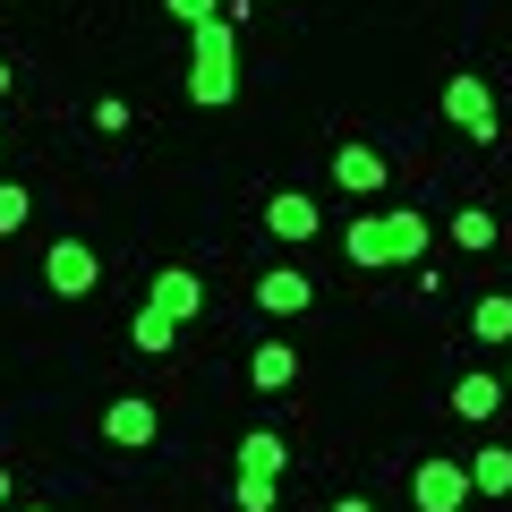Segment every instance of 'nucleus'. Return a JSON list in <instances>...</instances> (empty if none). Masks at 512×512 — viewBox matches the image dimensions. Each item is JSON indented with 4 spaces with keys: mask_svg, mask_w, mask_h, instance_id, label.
I'll return each mask as SVG.
<instances>
[{
    "mask_svg": "<svg viewBox=\"0 0 512 512\" xmlns=\"http://www.w3.org/2000/svg\"><path fill=\"white\" fill-rule=\"evenodd\" d=\"M171 333H180V316H163V308L146 299V308H137V325H128V342L146 350V359H163V350H171Z\"/></svg>",
    "mask_w": 512,
    "mask_h": 512,
    "instance_id": "17",
    "label": "nucleus"
},
{
    "mask_svg": "<svg viewBox=\"0 0 512 512\" xmlns=\"http://www.w3.org/2000/svg\"><path fill=\"white\" fill-rule=\"evenodd\" d=\"M248 384H256V393H291V384H299V350L291 342H256L248 350Z\"/></svg>",
    "mask_w": 512,
    "mask_h": 512,
    "instance_id": "11",
    "label": "nucleus"
},
{
    "mask_svg": "<svg viewBox=\"0 0 512 512\" xmlns=\"http://www.w3.org/2000/svg\"><path fill=\"white\" fill-rule=\"evenodd\" d=\"M470 487L478 495H512V444H478L470 453Z\"/></svg>",
    "mask_w": 512,
    "mask_h": 512,
    "instance_id": "15",
    "label": "nucleus"
},
{
    "mask_svg": "<svg viewBox=\"0 0 512 512\" xmlns=\"http://www.w3.org/2000/svg\"><path fill=\"white\" fill-rule=\"evenodd\" d=\"M26 222H35V197H26V188H18V180H0V231L18 239V231H26Z\"/></svg>",
    "mask_w": 512,
    "mask_h": 512,
    "instance_id": "19",
    "label": "nucleus"
},
{
    "mask_svg": "<svg viewBox=\"0 0 512 512\" xmlns=\"http://www.w3.org/2000/svg\"><path fill=\"white\" fill-rule=\"evenodd\" d=\"M154 308H163V316H180V325H188V316L205 308V282L188 274V265H163V274H154Z\"/></svg>",
    "mask_w": 512,
    "mask_h": 512,
    "instance_id": "12",
    "label": "nucleus"
},
{
    "mask_svg": "<svg viewBox=\"0 0 512 512\" xmlns=\"http://www.w3.org/2000/svg\"><path fill=\"white\" fill-rule=\"evenodd\" d=\"M154 436H163V410H154L146 393H120V402L103 410V444H120V453H146Z\"/></svg>",
    "mask_w": 512,
    "mask_h": 512,
    "instance_id": "6",
    "label": "nucleus"
},
{
    "mask_svg": "<svg viewBox=\"0 0 512 512\" xmlns=\"http://www.w3.org/2000/svg\"><path fill=\"white\" fill-rule=\"evenodd\" d=\"M0 94H18V69H9V60H0Z\"/></svg>",
    "mask_w": 512,
    "mask_h": 512,
    "instance_id": "23",
    "label": "nucleus"
},
{
    "mask_svg": "<svg viewBox=\"0 0 512 512\" xmlns=\"http://www.w3.org/2000/svg\"><path fill=\"white\" fill-rule=\"evenodd\" d=\"M444 120H453L461 137H478V146H495V128H504V120H495V86H487V77H470V69L444 77Z\"/></svg>",
    "mask_w": 512,
    "mask_h": 512,
    "instance_id": "4",
    "label": "nucleus"
},
{
    "mask_svg": "<svg viewBox=\"0 0 512 512\" xmlns=\"http://www.w3.org/2000/svg\"><path fill=\"white\" fill-rule=\"evenodd\" d=\"M9 495H18V478H9V470H0V512H9Z\"/></svg>",
    "mask_w": 512,
    "mask_h": 512,
    "instance_id": "24",
    "label": "nucleus"
},
{
    "mask_svg": "<svg viewBox=\"0 0 512 512\" xmlns=\"http://www.w3.org/2000/svg\"><path fill=\"white\" fill-rule=\"evenodd\" d=\"M333 188H342V197H384V180H393V163H384L376 146H333Z\"/></svg>",
    "mask_w": 512,
    "mask_h": 512,
    "instance_id": "7",
    "label": "nucleus"
},
{
    "mask_svg": "<svg viewBox=\"0 0 512 512\" xmlns=\"http://www.w3.org/2000/svg\"><path fill=\"white\" fill-rule=\"evenodd\" d=\"M512 384L495 376V367H470V376H453V419H470V427H487L495 419V402H504Z\"/></svg>",
    "mask_w": 512,
    "mask_h": 512,
    "instance_id": "10",
    "label": "nucleus"
},
{
    "mask_svg": "<svg viewBox=\"0 0 512 512\" xmlns=\"http://www.w3.org/2000/svg\"><path fill=\"white\" fill-rule=\"evenodd\" d=\"M256 308L265 316H308L316 308V282L299 265H274V274H256Z\"/></svg>",
    "mask_w": 512,
    "mask_h": 512,
    "instance_id": "9",
    "label": "nucleus"
},
{
    "mask_svg": "<svg viewBox=\"0 0 512 512\" xmlns=\"http://www.w3.org/2000/svg\"><path fill=\"white\" fill-rule=\"evenodd\" d=\"M444 231H453V248L487 256V248H495V231H504V222H495L487 205H461V214H444Z\"/></svg>",
    "mask_w": 512,
    "mask_h": 512,
    "instance_id": "14",
    "label": "nucleus"
},
{
    "mask_svg": "<svg viewBox=\"0 0 512 512\" xmlns=\"http://www.w3.org/2000/svg\"><path fill=\"white\" fill-rule=\"evenodd\" d=\"M188 103L197 111H231L239 103V26L231 18L188 26Z\"/></svg>",
    "mask_w": 512,
    "mask_h": 512,
    "instance_id": "1",
    "label": "nucleus"
},
{
    "mask_svg": "<svg viewBox=\"0 0 512 512\" xmlns=\"http://www.w3.org/2000/svg\"><path fill=\"white\" fill-rule=\"evenodd\" d=\"M342 256L359 265V274H384V265H419V256H427V214H410V205L359 214V222L342 231Z\"/></svg>",
    "mask_w": 512,
    "mask_h": 512,
    "instance_id": "2",
    "label": "nucleus"
},
{
    "mask_svg": "<svg viewBox=\"0 0 512 512\" xmlns=\"http://www.w3.org/2000/svg\"><path fill=\"white\" fill-rule=\"evenodd\" d=\"M333 512H376V504H367V495H333Z\"/></svg>",
    "mask_w": 512,
    "mask_h": 512,
    "instance_id": "22",
    "label": "nucleus"
},
{
    "mask_svg": "<svg viewBox=\"0 0 512 512\" xmlns=\"http://www.w3.org/2000/svg\"><path fill=\"white\" fill-rule=\"evenodd\" d=\"M163 9H171V18H188V26H197V18H222V0H163Z\"/></svg>",
    "mask_w": 512,
    "mask_h": 512,
    "instance_id": "21",
    "label": "nucleus"
},
{
    "mask_svg": "<svg viewBox=\"0 0 512 512\" xmlns=\"http://www.w3.org/2000/svg\"><path fill=\"white\" fill-rule=\"evenodd\" d=\"M18 512H52V504H18Z\"/></svg>",
    "mask_w": 512,
    "mask_h": 512,
    "instance_id": "25",
    "label": "nucleus"
},
{
    "mask_svg": "<svg viewBox=\"0 0 512 512\" xmlns=\"http://www.w3.org/2000/svg\"><path fill=\"white\" fill-rule=\"evenodd\" d=\"M43 282H52V299H86L94 282H103V256H94L86 239H52V248H43Z\"/></svg>",
    "mask_w": 512,
    "mask_h": 512,
    "instance_id": "5",
    "label": "nucleus"
},
{
    "mask_svg": "<svg viewBox=\"0 0 512 512\" xmlns=\"http://www.w3.org/2000/svg\"><path fill=\"white\" fill-rule=\"evenodd\" d=\"M128 120H137V111H128V103H120V94H103V103H94V128H103V137H120V128H128Z\"/></svg>",
    "mask_w": 512,
    "mask_h": 512,
    "instance_id": "20",
    "label": "nucleus"
},
{
    "mask_svg": "<svg viewBox=\"0 0 512 512\" xmlns=\"http://www.w3.org/2000/svg\"><path fill=\"white\" fill-rule=\"evenodd\" d=\"M504 384H512V367H504Z\"/></svg>",
    "mask_w": 512,
    "mask_h": 512,
    "instance_id": "27",
    "label": "nucleus"
},
{
    "mask_svg": "<svg viewBox=\"0 0 512 512\" xmlns=\"http://www.w3.org/2000/svg\"><path fill=\"white\" fill-rule=\"evenodd\" d=\"M470 461H453V453H427L419 461V470H410V504H419V512H461V504H470Z\"/></svg>",
    "mask_w": 512,
    "mask_h": 512,
    "instance_id": "3",
    "label": "nucleus"
},
{
    "mask_svg": "<svg viewBox=\"0 0 512 512\" xmlns=\"http://www.w3.org/2000/svg\"><path fill=\"white\" fill-rule=\"evenodd\" d=\"M265 231L291 239V248H308V239L325 231V214H316V197H299V188H274V197H265Z\"/></svg>",
    "mask_w": 512,
    "mask_h": 512,
    "instance_id": "8",
    "label": "nucleus"
},
{
    "mask_svg": "<svg viewBox=\"0 0 512 512\" xmlns=\"http://www.w3.org/2000/svg\"><path fill=\"white\" fill-rule=\"evenodd\" d=\"M0 154H9V128H0Z\"/></svg>",
    "mask_w": 512,
    "mask_h": 512,
    "instance_id": "26",
    "label": "nucleus"
},
{
    "mask_svg": "<svg viewBox=\"0 0 512 512\" xmlns=\"http://www.w3.org/2000/svg\"><path fill=\"white\" fill-rule=\"evenodd\" d=\"M470 333H478L487 350H504V342H512V299H504V291H487V299L470 308Z\"/></svg>",
    "mask_w": 512,
    "mask_h": 512,
    "instance_id": "16",
    "label": "nucleus"
},
{
    "mask_svg": "<svg viewBox=\"0 0 512 512\" xmlns=\"http://www.w3.org/2000/svg\"><path fill=\"white\" fill-rule=\"evenodd\" d=\"M239 470H256V478H282V470H291V444H282L274 427H248V436H239Z\"/></svg>",
    "mask_w": 512,
    "mask_h": 512,
    "instance_id": "13",
    "label": "nucleus"
},
{
    "mask_svg": "<svg viewBox=\"0 0 512 512\" xmlns=\"http://www.w3.org/2000/svg\"><path fill=\"white\" fill-rule=\"evenodd\" d=\"M231 504H239V512H274V504H282V478L239 470V478H231Z\"/></svg>",
    "mask_w": 512,
    "mask_h": 512,
    "instance_id": "18",
    "label": "nucleus"
}]
</instances>
